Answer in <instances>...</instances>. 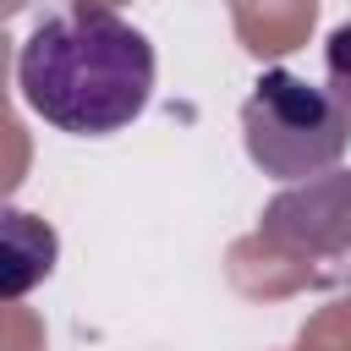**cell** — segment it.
Returning a JSON list of instances; mask_svg holds the SVG:
<instances>
[{"mask_svg":"<svg viewBox=\"0 0 351 351\" xmlns=\"http://www.w3.org/2000/svg\"><path fill=\"white\" fill-rule=\"evenodd\" d=\"M16 88L55 132L110 137L154 99V44L110 5H66L22 38Z\"/></svg>","mask_w":351,"mask_h":351,"instance_id":"obj_1","label":"cell"},{"mask_svg":"<svg viewBox=\"0 0 351 351\" xmlns=\"http://www.w3.org/2000/svg\"><path fill=\"white\" fill-rule=\"evenodd\" d=\"M241 143L247 159L274 181H307L318 170H335L351 148V115L335 104L329 88H313L307 77L269 66L247 104H241Z\"/></svg>","mask_w":351,"mask_h":351,"instance_id":"obj_2","label":"cell"},{"mask_svg":"<svg viewBox=\"0 0 351 351\" xmlns=\"http://www.w3.org/2000/svg\"><path fill=\"white\" fill-rule=\"evenodd\" d=\"M258 236L285 252H307V258L351 247V176L346 170L307 176V186H296L263 208Z\"/></svg>","mask_w":351,"mask_h":351,"instance_id":"obj_3","label":"cell"},{"mask_svg":"<svg viewBox=\"0 0 351 351\" xmlns=\"http://www.w3.org/2000/svg\"><path fill=\"white\" fill-rule=\"evenodd\" d=\"M55 258H60L55 225L0 203V302H22L27 291H38L55 274Z\"/></svg>","mask_w":351,"mask_h":351,"instance_id":"obj_4","label":"cell"},{"mask_svg":"<svg viewBox=\"0 0 351 351\" xmlns=\"http://www.w3.org/2000/svg\"><path fill=\"white\" fill-rule=\"evenodd\" d=\"M324 71H329V93L335 104L351 115V22H340L324 44Z\"/></svg>","mask_w":351,"mask_h":351,"instance_id":"obj_5","label":"cell"}]
</instances>
